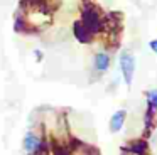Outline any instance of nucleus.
Returning <instances> with one entry per match:
<instances>
[{
  "label": "nucleus",
  "mask_w": 157,
  "mask_h": 155,
  "mask_svg": "<svg viewBox=\"0 0 157 155\" xmlns=\"http://www.w3.org/2000/svg\"><path fill=\"white\" fill-rule=\"evenodd\" d=\"M22 147H24V150L27 155H32V153H36V152L46 150V142L42 140L39 135H36L34 131H27V133L24 135V140H22Z\"/></svg>",
  "instance_id": "nucleus-3"
},
{
  "label": "nucleus",
  "mask_w": 157,
  "mask_h": 155,
  "mask_svg": "<svg viewBox=\"0 0 157 155\" xmlns=\"http://www.w3.org/2000/svg\"><path fill=\"white\" fill-rule=\"evenodd\" d=\"M125 118H127V111L125 110H118L112 115L110 118V131L112 133H118L122 130L123 123H125Z\"/></svg>",
  "instance_id": "nucleus-7"
},
{
  "label": "nucleus",
  "mask_w": 157,
  "mask_h": 155,
  "mask_svg": "<svg viewBox=\"0 0 157 155\" xmlns=\"http://www.w3.org/2000/svg\"><path fill=\"white\" fill-rule=\"evenodd\" d=\"M118 66H120V73H122V78L125 81L127 86L132 84L133 74H135V57L130 51H122L118 59Z\"/></svg>",
  "instance_id": "nucleus-2"
},
{
  "label": "nucleus",
  "mask_w": 157,
  "mask_h": 155,
  "mask_svg": "<svg viewBox=\"0 0 157 155\" xmlns=\"http://www.w3.org/2000/svg\"><path fill=\"white\" fill-rule=\"evenodd\" d=\"M81 22L91 30L93 34L100 32V30L105 27V19L101 15V10L91 2V0H83L81 3Z\"/></svg>",
  "instance_id": "nucleus-1"
},
{
  "label": "nucleus",
  "mask_w": 157,
  "mask_h": 155,
  "mask_svg": "<svg viewBox=\"0 0 157 155\" xmlns=\"http://www.w3.org/2000/svg\"><path fill=\"white\" fill-rule=\"evenodd\" d=\"M75 36H76V39H78L79 42L90 44L93 40V37H95V34H93L81 20H78V22H75Z\"/></svg>",
  "instance_id": "nucleus-5"
},
{
  "label": "nucleus",
  "mask_w": 157,
  "mask_h": 155,
  "mask_svg": "<svg viewBox=\"0 0 157 155\" xmlns=\"http://www.w3.org/2000/svg\"><path fill=\"white\" fill-rule=\"evenodd\" d=\"M147 106H149V108H155V110H157V88L147 91Z\"/></svg>",
  "instance_id": "nucleus-8"
},
{
  "label": "nucleus",
  "mask_w": 157,
  "mask_h": 155,
  "mask_svg": "<svg viewBox=\"0 0 157 155\" xmlns=\"http://www.w3.org/2000/svg\"><path fill=\"white\" fill-rule=\"evenodd\" d=\"M123 150L130 152V153L133 155H149V145H147L145 140H132L128 145H125L123 147Z\"/></svg>",
  "instance_id": "nucleus-6"
},
{
  "label": "nucleus",
  "mask_w": 157,
  "mask_h": 155,
  "mask_svg": "<svg viewBox=\"0 0 157 155\" xmlns=\"http://www.w3.org/2000/svg\"><path fill=\"white\" fill-rule=\"evenodd\" d=\"M149 47H150V51H152V52L157 54V39L150 40V42H149Z\"/></svg>",
  "instance_id": "nucleus-9"
},
{
  "label": "nucleus",
  "mask_w": 157,
  "mask_h": 155,
  "mask_svg": "<svg viewBox=\"0 0 157 155\" xmlns=\"http://www.w3.org/2000/svg\"><path fill=\"white\" fill-rule=\"evenodd\" d=\"M110 62H112V59H110V54L108 52H96L95 57H93V71H95L96 74H103L108 71L110 67Z\"/></svg>",
  "instance_id": "nucleus-4"
}]
</instances>
